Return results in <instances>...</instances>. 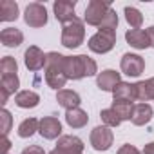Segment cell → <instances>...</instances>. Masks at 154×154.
Segmentation results:
<instances>
[{
  "label": "cell",
  "instance_id": "d590c367",
  "mask_svg": "<svg viewBox=\"0 0 154 154\" xmlns=\"http://www.w3.org/2000/svg\"><path fill=\"white\" fill-rule=\"evenodd\" d=\"M143 154H154V141H150V143H147L145 147H143V150H141Z\"/></svg>",
  "mask_w": 154,
  "mask_h": 154
},
{
  "label": "cell",
  "instance_id": "4dcf8cb0",
  "mask_svg": "<svg viewBox=\"0 0 154 154\" xmlns=\"http://www.w3.org/2000/svg\"><path fill=\"white\" fill-rule=\"evenodd\" d=\"M118 154H141L134 145H131V143H125V145H122L120 149H118Z\"/></svg>",
  "mask_w": 154,
  "mask_h": 154
},
{
  "label": "cell",
  "instance_id": "ba28073f",
  "mask_svg": "<svg viewBox=\"0 0 154 154\" xmlns=\"http://www.w3.org/2000/svg\"><path fill=\"white\" fill-rule=\"evenodd\" d=\"M63 72L67 80H82L87 76L85 72V54L65 56L63 58Z\"/></svg>",
  "mask_w": 154,
  "mask_h": 154
},
{
  "label": "cell",
  "instance_id": "836d02e7",
  "mask_svg": "<svg viewBox=\"0 0 154 154\" xmlns=\"http://www.w3.org/2000/svg\"><path fill=\"white\" fill-rule=\"evenodd\" d=\"M9 93H6L4 89H0V103H2V107H6V103H8V100H9Z\"/></svg>",
  "mask_w": 154,
  "mask_h": 154
},
{
  "label": "cell",
  "instance_id": "cb8c5ba5",
  "mask_svg": "<svg viewBox=\"0 0 154 154\" xmlns=\"http://www.w3.org/2000/svg\"><path fill=\"white\" fill-rule=\"evenodd\" d=\"M38 127H40V120H36V118H26V120H22L20 122V125H18V136L20 138H31L35 132H38Z\"/></svg>",
  "mask_w": 154,
  "mask_h": 154
},
{
  "label": "cell",
  "instance_id": "8992f818",
  "mask_svg": "<svg viewBox=\"0 0 154 154\" xmlns=\"http://www.w3.org/2000/svg\"><path fill=\"white\" fill-rule=\"evenodd\" d=\"M84 141L78 136L62 134L56 141V147L47 154H84Z\"/></svg>",
  "mask_w": 154,
  "mask_h": 154
},
{
  "label": "cell",
  "instance_id": "8fae6325",
  "mask_svg": "<svg viewBox=\"0 0 154 154\" xmlns=\"http://www.w3.org/2000/svg\"><path fill=\"white\" fill-rule=\"evenodd\" d=\"M74 9H76V0H56V2L53 4L54 18H56L62 26L76 18Z\"/></svg>",
  "mask_w": 154,
  "mask_h": 154
},
{
  "label": "cell",
  "instance_id": "4316f807",
  "mask_svg": "<svg viewBox=\"0 0 154 154\" xmlns=\"http://www.w3.org/2000/svg\"><path fill=\"white\" fill-rule=\"evenodd\" d=\"M100 118H102V122H103V125H107V127H120L122 125V120H120V116L109 107V109H102V112H100Z\"/></svg>",
  "mask_w": 154,
  "mask_h": 154
},
{
  "label": "cell",
  "instance_id": "3957f363",
  "mask_svg": "<svg viewBox=\"0 0 154 154\" xmlns=\"http://www.w3.org/2000/svg\"><path fill=\"white\" fill-rule=\"evenodd\" d=\"M116 45V31L112 29H98L87 42V47L96 54H105L112 51Z\"/></svg>",
  "mask_w": 154,
  "mask_h": 154
},
{
  "label": "cell",
  "instance_id": "83f0119b",
  "mask_svg": "<svg viewBox=\"0 0 154 154\" xmlns=\"http://www.w3.org/2000/svg\"><path fill=\"white\" fill-rule=\"evenodd\" d=\"M0 71L2 76H9V74H17L18 72V63L13 56H4L0 60Z\"/></svg>",
  "mask_w": 154,
  "mask_h": 154
},
{
  "label": "cell",
  "instance_id": "8d00e7d4",
  "mask_svg": "<svg viewBox=\"0 0 154 154\" xmlns=\"http://www.w3.org/2000/svg\"><path fill=\"white\" fill-rule=\"evenodd\" d=\"M149 80H150V82H152V85H154V76H152V78H149Z\"/></svg>",
  "mask_w": 154,
  "mask_h": 154
},
{
  "label": "cell",
  "instance_id": "1f68e13d",
  "mask_svg": "<svg viewBox=\"0 0 154 154\" xmlns=\"http://www.w3.org/2000/svg\"><path fill=\"white\" fill-rule=\"evenodd\" d=\"M20 154H45V150H44V147H40V145H29V147H26Z\"/></svg>",
  "mask_w": 154,
  "mask_h": 154
},
{
  "label": "cell",
  "instance_id": "ac0fdd59",
  "mask_svg": "<svg viewBox=\"0 0 154 154\" xmlns=\"http://www.w3.org/2000/svg\"><path fill=\"white\" fill-rule=\"evenodd\" d=\"M0 42L4 47H18L24 42V33L17 27H6L0 31Z\"/></svg>",
  "mask_w": 154,
  "mask_h": 154
},
{
  "label": "cell",
  "instance_id": "d6986e66",
  "mask_svg": "<svg viewBox=\"0 0 154 154\" xmlns=\"http://www.w3.org/2000/svg\"><path fill=\"white\" fill-rule=\"evenodd\" d=\"M15 103L20 107V109H35L38 103H40V94L35 93V91H18L15 94Z\"/></svg>",
  "mask_w": 154,
  "mask_h": 154
},
{
  "label": "cell",
  "instance_id": "f1b7e54d",
  "mask_svg": "<svg viewBox=\"0 0 154 154\" xmlns=\"http://www.w3.org/2000/svg\"><path fill=\"white\" fill-rule=\"evenodd\" d=\"M0 123H2V136H8L13 127V116L6 107H2V111H0Z\"/></svg>",
  "mask_w": 154,
  "mask_h": 154
},
{
  "label": "cell",
  "instance_id": "74e56055",
  "mask_svg": "<svg viewBox=\"0 0 154 154\" xmlns=\"http://www.w3.org/2000/svg\"><path fill=\"white\" fill-rule=\"evenodd\" d=\"M141 154H143V152H141Z\"/></svg>",
  "mask_w": 154,
  "mask_h": 154
},
{
  "label": "cell",
  "instance_id": "f546056e",
  "mask_svg": "<svg viewBox=\"0 0 154 154\" xmlns=\"http://www.w3.org/2000/svg\"><path fill=\"white\" fill-rule=\"evenodd\" d=\"M116 27H118V15H116V11L111 8L109 13H107V17L103 18V22H102V26H100L98 29H112V31H116Z\"/></svg>",
  "mask_w": 154,
  "mask_h": 154
},
{
  "label": "cell",
  "instance_id": "5b68a950",
  "mask_svg": "<svg viewBox=\"0 0 154 154\" xmlns=\"http://www.w3.org/2000/svg\"><path fill=\"white\" fill-rule=\"evenodd\" d=\"M47 9L44 4L40 2H31L27 4L26 11H24V22L26 26L33 27V29H38V27H44L47 24Z\"/></svg>",
  "mask_w": 154,
  "mask_h": 154
},
{
  "label": "cell",
  "instance_id": "ffe728a7",
  "mask_svg": "<svg viewBox=\"0 0 154 154\" xmlns=\"http://www.w3.org/2000/svg\"><path fill=\"white\" fill-rule=\"evenodd\" d=\"M18 15L20 11L15 0H0V22H15Z\"/></svg>",
  "mask_w": 154,
  "mask_h": 154
},
{
  "label": "cell",
  "instance_id": "277c9868",
  "mask_svg": "<svg viewBox=\"0 0 154 154\" xmlns=\"http://www.w3.org/2000/svg\"><path fill=\"white\" fill-rule=\"evenodd\" d=\"M111 8H112L111 2H103V0H91V2L87 4V8H85V11H84V22L87 26L100 27Z\"/></svg>",
  "mask_w": 154,
  "mask_h": 154
},
{
  "label": "cell",
  "instance_id": "7402d4cb",
  "mask_svg": "<svg viewBox=\"0 0 154 154\" xmlns=\"http://www.w3.org/2000/svg\"><path fill=\"white\" fill-rule=\"evenodd\" d=\"M112 100H129V102H136L134 84L120 82V84L114 87V91H112Z\"/></svg>",
  "mask_w": 154,
  "mask_h": 154
},
{
  "label": "cell",
  "instance_id": "9c48e42d",
  "mask_svg": "<svg viewBox=\"0 0 154 154\" xmlns=\"http://www.w3.org/2000/svg\"><path fill=\"white\" fill-rule=\"evenodd\" d=\"M120 69L123 74L131 76V78H138L145 71V60L136 53H125L120 60Z\"/></svg>",
  "mask_w": 154,
  "mask_h": 154
},
{
  "label": "cell",
  "instance_id": "9a60e30c",
  "mask_svg": "<svg viewBox=\"0 0 154 154\" xmlns=\"http://www.w3.org/2000/svg\"><path fill=\"white\" fill-rule=\"evenodd\" d=\"M125 40L131 47L141 51V49H147L150 47V42H149V35H147V29H127L125 33Z\"/></svg>",
  "mask_w": 154,
  "mask_h": 154
},
{
  "label": "cell",
  "instance_id": "d4e9b609",
  "mask_svg": "<svg viewBox=\"0 0 154 154\" xmlns=\"http://www.w3.org/2000/svg\"><path fill=\"white\" fill-rule=\"evenodd\" d=\"M123 15H125V20L129 24L131 29H141V24H143V15L138 8H132V6H127L123 9Z\"/></svg>",
  "mask_w": 154,
  "mask_h": 154
},
{
  "label": "cell",
  "instance_id": "7a4b0ae2",
  "mask_svg": "<svg viewBox=\"0 0 154 154\" xmlns=\"http://www.w3.org/2000/svg\"><path fill=\"white\" fill-rule=\"evenodd\" d=\"M85 22L80 20L78 17H76L74 20L67 22L62 26V36H60V42L63 47L67 49H76L80 47L85 40Z\"/></svg>",
  "mask_w": 154,
  "mask_h": 154
},
{
  "label": "cell",
  "instance_id": "52a82bcc",
  "mask_svg": "<svg viewBox=\"0 0 154 154\" xmlns=\"http://www.w3.org/2000/svg\"><path fill=\"white\" fill-rule=\"evenodd\" d=\"M89 141L93 145L94 150L102 152V150H109L114 143V134L111 131V127L107 125H98L91 131V136H89Z\"/></svg>",
  "mask_w": 154,
  "mask_h": 154
},
{
  "label": "cell",
  "instance_id": "4fadbf2b",
  "mask_svg": "<svg viewBox=\"0 0 154 154\" xmlns=\"http://www.w3.org/2000/svg\"><path fill=\"white\" fill-rule=\"evenodd\" d=\"M120 82H122V76L114 69H105V71L98 72V76H96V85H98V89L100 91H107V93H112L114 87Z\"/></svg>",
  "mask_w": 154,
  "mask_h": 154
},
{
  "label": "cell",
  "instance_id": "30bf717a",
  "mask_svg": "<svg viewBox=\"0 0 154 154\" xmlns=\"http://www.w3.org/2000/svg\"><path fill=\"white\" fill-rule=\"evenodd\" d=\"M24 63L31 72L45 69L47 63V53H44L38 45H29L24 53Z\"/></svg>",
  "mask_w": 154,
  "mask_h": 154
},
{
  "label": "cell",
  "instance_id": "484cf974",
  "mask_svg": "<svg viewBox=\"0 0 154 154\" xmlns=\"http://www.w3.org/2000/svg\"><path fill=\"white\" fill-rule=\"evenodd\" d=\"M18 87H20V78H18V74L2 76V82H0V89H4V91H6V93H9V94H15V93H18Z\"/></svg>",
  "mask_w": 154,
  "mask_h": 154
},
{
  "label": "cell",
  "instance_id": "6da1fadb",
  "mask_svg": "<svg viewBox=\"0 0 154 154\" xmlns=\"http://www.w3.org/2000/svg\"><path fill=\"white\" fill-rule=\"evenodd\" d=\"M63 54L56 53V51H51L47 53V63H45V69H44V78H45V84L54 89L56 93L62 91L67 84V76L63 72Z\"/></svg>",
  "mask_w": 154,
  "mask_h": 154
},
{
  "label": "cell",
  "instance_id": "603a6c76",
  "mask_svg": "<svg viewBox=\"0 0 154 154\" xmlns=\"http://www.w3.org/2000/svg\"><path fill=\"white\" fill-rule=\"evenodd\" d=\"M134 102H129V100H112L111 103V109L120 116L122 122L125 120H131L132 118V111H134Z\"/></svg>",
  "mask_w": 154,
  "mask_h": 154
},
{
  "label": "cell",
  "instance_id": "e575fe53",
  "mask_svg": "<svg viewBox=\"0 0 154 154\" xmlns=\"http://www.w3.org/2000/svg\"><path fill=\"white\" fill-rule=\"evenodd\" d=\"M147 35H149V42H150V47H154V26L147 27Z\"/></svg>",
  "mask_w": 154,
  "mask_h": 154
},
{
  "label": "cell",
  "instance_id": "e0dca14e",
  "mask_svg": "<svg viewBox=\"0 0 154 154\" xmlns=\"http://www.w3.org/2000/svg\"><path fill=\"white\" fill-rule=\"evenodd\" d=\"M65 122L71 129H82L87 125L89 122V114L82 109V107H76L71 111H65Z\"/></svg>",
  "mask_w": 154,
  "mask_h": 154
},
{
  "label": "cell",
  "instance_id": "d6a6232c",
  "mask_svg": "<svg viewBox=\"0 0 154 154\" xmlns=\"http://www.w3.org/2000/svg\"><path fill=\"white\" fill-rule=\"evenodd\" d=\"M0 145H2V154H9V149H11V141L8 136H2V141H0Z\"/></svg>",
  "mask_w": 154,
  "mask_h": 154
},
{
  "label": "cell",
  "instance_id": "2e32d148",
  "mask_svg": "<svg viewBox=\"0 0 154 154\" xmlns=\"http://www.w3.org/2000/svg\"><path fill=\"white\" fill-rule=\"evenodd\" d=\"M152 116H154V111H152V107L149 103H136L134 111H132L131 122L136 127H143V125H147L152 120Z\"/></svg>",
  "mask_w": 154,
  "mask_h": 154
},
{
  "label": "cell",
  "instance_id": "5bb4252c",
  "mask_svg": "<svg viewBox=\"0 0 154 154\" xmlns=\"http://www.w3.org/2000/svg\"><path fill=\"white\" fill-rule=\"evenodd\" d=\"M56 102L60 107H63L65 111H71V109H76V107H80L82 103V98L80 94L72 91V89H62L56 93Z\"/></svg>",
  "mask_w": 154,
  "mask_h": 154
},
{
  "label": "cell",
  "instance_id": "44dd1931",
  "mask_svg": "<svg viewBox=\"0 0 154 154\" xmlns=\"http://www.w3.org/2000/svg\"><path fill=\"white\" fill-rule=\"evenodd\" d=\"M134 91H136V100L140 103H147L150 100H154V85L150 80H141L134 84Z\"/></svg>",
  "mask_w": 154,
  "mask_h": 154
},
{
  "label": "cell",
  "instance_id": "7c38bea8",
  "mask_svg": "<svg viewBox=\"0 0 154 154\" xmlns=\"http://www.w3.org/2000/svg\"><path fill=\"white\" fill-rule=\"evenodd\" d=\"M38 132L44 140H58L62 136V123L56 116H44L40 120Z\"/></svg>",
  "mask_w": 154,
  "mask_h": 154
}]
</instances>
